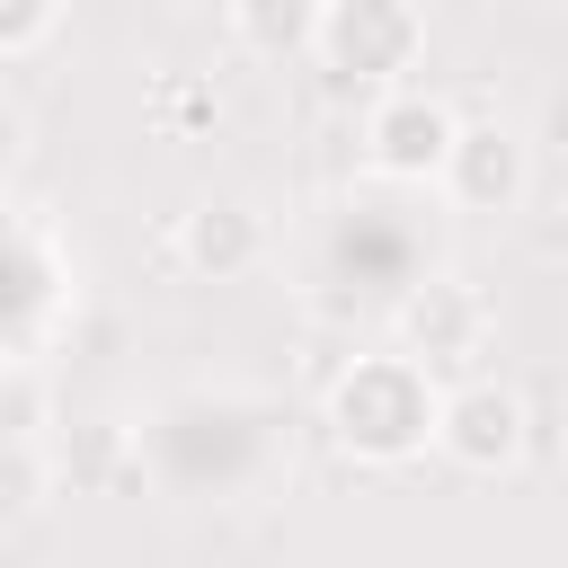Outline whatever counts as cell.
Here are the masks:
<instances>
[{"label":"cell","mask_w":568,"mask_h":568,"mask_svg":"<svg viewBox=\"0 0 568 568\" xmlns=\"http://www.w3.org/2000/svg\"><path fill=\"white\" fill-rule=\"evenodd\" d=\"M36 426H44V382L9 364L0 373V435H36Z\"/></svg>","instance_id":"obj_11"},{"label":"cell","mask_w":568,"mask_h":568,"mask_svg":"<svg viewBox=\"0 0 568 568\" xmlns=\"http://www.w3.org/2000/svg\"><path fill=\"white\" fill-rule=\"evenodd\" d=\"M53 27H62V0H0V62L9 53H36Z\"/></svg>","instance_id":"obj_10"},{"label":"cell","mask_w":568,"mask_h":568,"mask_svg":"<svg viewBox=\"0 0 568 568\" xmlns=\"http://www.w3.org/2000/svg\"><path fill=\"white\" fill-rule=\"evenodd\" d=\"M524 178H532V160H524V142H515L497 115L462 124L453 151H444V169H435V186H444L462 213H515V204H524Z\"/></svg>","instance_id":"obj_6"},{"label":"cell","mask_w":568,"mask_h":568,"mask_svg":"<svg viewBox=\"0 0 568 568\" xmlns=\"http://www.w3.org/2000/svg\"><path fill=\"white\" fill-rule=\"evenodd\" d=\"M266 257V222L248 213V204H195L186 222H178V266L186 275H204V284H231V275H248Z\"/></svg>","instance_id":"obj_7"},{"label":"cell","mask_w":568,"mask_h":568,"mask_svg":"<svg viewBox=\"0 0 568 568\" xmlns=\"http://www.w3.org/2000/svg\"><path fill=\"white\" fill-rule=\"evenodd\" d=\"M311 27H320V0H231V36H240V53H257V62L311 53Z\"/></svg>","instance_id":"obj_8"},{"label":"cell","mask_w":568,"mask_h":568,"mask_svg":"<svg viewBox=\"0 0 568 568\" xmlns=\"http://www.w3.org/2000/svg\"><path fill=\"white\" fill-rule=\"evenodd\" d=\"M426 53V18L417 0H320V27H311V62L337 80V89H399Z\"/></svg>","instance_id":"obj_2"},{"label":"cell","mask_w":568,"mask_h":568,"mask_svg":"<svg viewBox=\"0 0 568 568\" xmlns=\"http://www.w3.org/2000/svg\"><path fill=\"white\" fill-rule=\"evenodd\" d=\"M453 133H462V115L435 89H408V80L399 89H373V106H364V160L390 186H435Z\"/></svg>","instance_id":"obj_3"},{"label":"cell","mask_w":568,"mask_h":568,"mask_svg":"<svg viewBox=\"0 0 568 568\" xmlns=\"http://www.w3.org/2000/svg\"><path fill=\"white\" fill-rule=\"evenodd\" d=\"M44 488H53V470H44L36 435H0V524H27L44 506Z\"/></svg>","instance_id":"obj_9"},{"label":"cell","mask_w":568,"mask_h":568,"mask_svg":"<svg viewBox=\"0 0 568 568\" xmlns=\"http://www.w3.org/2000/svg\"><path fill=\"white\" fill-rule=\"evenodd\" d=\"M399 346H408L435 382H453V373H470L479 346H488V302H479L462 275H426V284L399 293Z\"/></svg>","instance_id":"obj_5"},{"label":"cell","mask_w":568,"mask_h":568,"mask_svg":"<svg viewBox=\"0 0 568 568\" xmlns=\"http://www.w3.org/2000/svg\"><path fill=\"white\" fill-rule=\"evenodd\" d=\"M435 399H444V382L408 346L399 355H355L328 382V435H337V453H355L373 470H399L435 444Z\"/></svg>","instance_id":"obj_1"},{"label":"cell","mask_w":568,"mask_h":568,"mask_svg":"<svg viewBox=\"0 0 568 568\" xmlns=\"http://www.w3.org/2000/svg\"><path fill=\"white\" fill-rule=\"evenodd\" d=\"M524 399L506 390V382H488V373H453L444 382V399H435V453L453 462V470H515V453H524Z\"/></svg>","instance_id":"obj_4"}]
</instances>
